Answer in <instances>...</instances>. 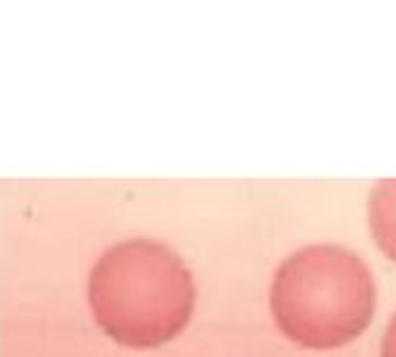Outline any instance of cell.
<instances>
[{
	"mask_svg": "<svg viewBox=\"0 0 396 357\" xmlns=\"http://www.w3.org/2000/svg\"><path fill=\"white\" fill-rule=\"evenodd\" d=\"M375 309V283L352 250L318 244L296 250L276 272L274 318L287 339L303 348L329 350L368 327Z\"/></svg>",
	"mask_w": 396,
	"mask_h": 357,
	"instance_id": "6da1fadb",
	"label": "cell"
},
{
	"mask_svg": "<svg viewBox=\"0 0 396 357\" xmlns=\"http://www.w3.org/2000/svg\"><path fill=\"white\" fill-rule=\"evenodd\" d=\"M368 223L380 250L396 262V181H382L373 188Z\"/></svg>",
	"mask_w": 396,
	"mask_h": 357,
	"instance_id": "3957f363",
	"label": "cell"
},
{
	"mask_svg": "<svg viewBox=\"0 0 396 357\" xmlns=\"http://www.w3.org/2000/svg\"><path fill=\"white\" fill-rule=\"evenodd\" d=\"M382 357H396V315L389 322L385 341H382Z\"/></svg>",
	"mask_w": 396,
	"mask_h": 357,
	"instance_id": "277c9868",
	"label": "cell"
},
{
	"mask_svg": "<svg viewBox=\"0 0 396 357\" xmlns=\"http://www.w3.org/2000/svg\"><path fill=\"white\" fill-rule=\"evenodd\" d=\"M95 318L128 346H155L188 325L195 288L188 269L160 244L135 241L109 250L91 272Z\"/></svg>",
	"mask_w": 396,
	"mask_h": 357,
	"instance_id": "7a4b0ae2",
	"label": "cell"
}]
</instances>
